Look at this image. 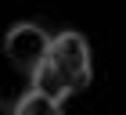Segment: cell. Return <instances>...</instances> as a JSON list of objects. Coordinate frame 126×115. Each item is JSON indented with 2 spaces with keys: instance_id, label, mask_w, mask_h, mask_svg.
<instances>
[{
  "instance_id": "3",
  "label": "cell",
  "mask_w": 126,
  "mask_h": 115,
  "mask_svg": "<svg viewBox=\"0 0 126 115\" xmlns=\"http://www.w3.org/2000/svg\"><path fill=\"white\" fill-rule=\"evenodd\" d=\"M11 115H61V104L50 101V97H43V94H36V90H29V94L15 104Z\"/></svg>"
},
{
  "instance_id": "1",
  "label": "cell",
  "mask_w": 126,
  "mask_h": 115,
  "mask_svg": "<svg viewBox=\"0 0 126 115\" xmlns=\"http://www.w3.org/2000/svg\"><path fill=\"white\" fill-rule=\"evenodd\" d=\"M90 83V47L79 32H61L50 40V50L43 65L32 72V90L50 101H65Z\"/></svg>"
},
{
  "instance_id": "2",
  "label": "cell",
  "mask_w": 126,
  "mask_h": 115,
  "mask_svg": "<svg viewBox=\"0 0 126 115\" xmlns=\"http://www.w3.org/2000/svg\"><path fill=\"white\" fill-rule=\"evenodd\" d=\"M50 40L40 25H29V22H22V25H15L7 32V40H4V54L11 58V65L18 68V72H36L40 65H43V58H47L50 50Z\"/></svg>"
},
{
  "instance_id": "4",
  "label": "cell",
  "mask_w": 126,
  "mask_h": 115,
  "mask_svg": "<svg viewBox=\"0 0 126 115\" xmlns=\"http://www.w3.org/2000/svg\"><path fill=\"white\" fill-rule=\"evenodd\" d=\"M0 115H11V112H7V108H4V104H0Z\"/></svg>"
}]
</instances>
